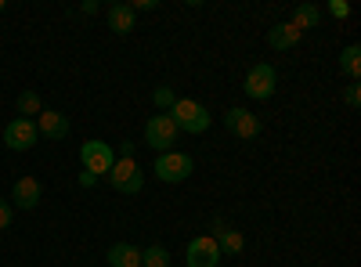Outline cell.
Here are the masks:
<instances>
[{"label": "cell", "mask_w": 361, "mask_h": 267, "mask_svg": "<svg viewBox=\"0 0 361 267\" xmlns=\"http://www.w3.org/2000/svg\"><path fill=\"white\" fill-rule=\"evenodd\" d=\"M221 263V246L214 242V235H195L185 249V267H217Z\"/></svg>", "instance_id": "obj_8"}, {"label": "cell", "mask_w": 361, "mask_h": 267, "mask_svg": "<svg viewBox=\"0 0 361 267\" xmlns=\"http://www.w3.org/2000/svg\"><path fill=\"white\" fill-rule=\"evenodd\" d=\"M300 40H304V33H300L293 22H279V25L267 29V47H271V51H289V47H296Z\"/></svg>", "instance_id": "obj_12"}, {"label": "cell", "mask_w": 361, "mask_h": 267, "mask_svg": "<svg viewBox=\"0 0 361 267\" xmlns=\"http://www.w3.org/2000/svg\"><path fill=\"white\" fill-rule=\"evenodd\" d=\"M37 130H40L44 137H51V141H62V137H69V116L54 112V108H44V112L37 116Z\"/></svg>", "instance_id": "obj_11"}, {"label": "cell", "mask_w": 361, "mask_h": 267, "mask_svg": "<svg viewBox=\"0 0 361 267\" xmlns=\"http://www.w3.org/2000/svg\"><path fill=\"white\" fill-rule=\"evenodd\" d=\"M166 116L173 120V127H177V130H185V134H206L209 123H214L209 108L199 105L195 98H177V105H173Z\"/></svg>", "instance_id": "obj_1"}, {"label": "cell", "mask_w": 361, "mask_h": 267, "mask_svg": "<svg viewBox=\"0 0 361 267\" xmlns=\"http://www.w3.org/2000/svg\"><path fill=\"white\" fill-rule=\"evenodd\" d=\"M109 267H141V249L130 242L109 246Z\"/></svg>", "instance_id": "obj_15"}, {"label": "cell", "mask_w": 361, "mask_h": 267, "mask_svg": "<svg viewBox=\"0 0 361 267\" xmlns=\"http://www.w3.org/2000/svg\"><path fill=\"white\" fill-rule=\"evenodd\" d=\"M224 127H228L235 137H243V141H253V137L260 134V120H257L250 108H243V105H235V108L224 112Z\"/></svg>", "instance_id": "obj_9"}, {"label": "cell", "mask_w": 361, "mask_h": 267, "mask_svg": "<svg viewBox=\"0 0 361 267\" xmlns=\"http://www.w3.org/2000/svg\"><path fill=\"white\" fill-rule=\"evenodd\" d=\"M11 221H15V206L8 199H0V231L11 228Z\"/></svg>", "instance_id": "obj_21"}, {"label": "cell", "mask_w": 361, "mask_h": 267, "mask_svg": "<svg viewBox=\"0 0 361 267\" xmlns=\"http://www.w3.org/2000/svg\"><path fill=\"white\" fill-rule=\"evenodd\" d=\"M119 159H134V141H119Z\"/></svg>", "instance_id": "obj_25"}, {"label": "cell", "mask_w": 361, "mask_h": 267, "mask_svg": "<svg viewBox=\"0 0 361 267\" xmlns=\"http://www.w3.org/2000/svg\"><path fill=\"white\" fill-rule=\"evenodd\" d=\"M141 267H170L166 246H148V249H141Z\"/></svg>", "instance_id": "obj_19"}, {"label": "cell", "mask_w": 361, "mask_h": 267, "mask_svg": "<svg viewBox=\"0 0 361 267\" xmlns=\"http://www.w3.org/2000/svg\"><path fill=\"white\" fill-rule=\"evenodd\" d=\"M343 101H347L350 108H357V105H361V87H357V83H350V87H347V94H343Z\"/></svg>", "instance_id": "obj_23"}, {"label": "cell", "mask_w": 361, "mask_h": 267, "mask_svg": "<svg viewBox=\"0 0 361 267\" xmlns=\"http://www.w3.org/2000/svg\"><path fill=\"white\" fill-rule=\"evenodd\" d=\"M159 4H156V0H134V4H130V11L137 15V11H156Z\"/></svg>", "instance_id": "obj_24"}, {"label": "cell", "mask_w": 361, "mask_h": 267, "mask_svg": "<svg viewBox=\"0 0 361 267\" xmlns=\"http://www.w3.org/2000/svg\"><path fill=\"white\" fill-rule=\"evenodd\" d=\"M177 127H173V120L166 112H159V116H152V120L145 123V144L148 148H156V152L163 156V152H170V144H177Z\"/></svg>", "instance_id": "obj_6"}, {"label": "cell", "mask_w": 361, "mask_h": 267, "mask_svg": "<svg viewBox=\"0 0 361 267\" xmlns=\"http://www.w3.org/2000/svg\"><path fill=\"white\" fill-rule=\"evenodd\" d=\"M40 199H44V185L37 177H18L11 188V206H18V210H37Z\"/></svg>", "instance_id": "obj_10"}, {"label": "cell", "mask_w": 361, "mask_h": 267, "mask_svg": "<svg viewBox=\"0 0 361 267\" xmlns=\"http://www.w3.org/2000/svg\"><path fill=\"white\" fill-rule=\"evenodd\" d=\"M243 91H246V98H253V101H267V98H275V91H279V73H275V66L257 62V66L246 73Z\"/></svg>", "instance_id": "obj_3"}, {"label": "cell", "mask_w": 361, "mask_h": 267, "mask_svg": "<svg viewBox=\"0 0 361 267\" xmlns=\"http://www.w3.org/2000/svg\"><path fill=\"white\" fill-rule=\"evenodd\" d=\"M37 141H40L37 120H22V116H15V120L4 127V144L11 148V152H29Z\"/></svg>", "instance_id": "obj_7"}, {"label": "cell", "mask_w": 361, "mask_h": 267, "mask_svg": "<svg viewBox=\"0 0 361 267\" xmlns=\"http://www.w3.org/2000/svg\"><path fill=\"white\" fill-rule=\"evenodd\" d=\"M152 101H156V108H159V112H170V108L177 105V91H173V87H156Z\"/></svg>", "instance_id": "obj_20"}, {"label": "cell", "mask_w": 361, "mask_h": 267, "mask_svg": "<svg viewBox=\"0 0 361 267\" xmlns=\"http://www.w3.org/2000/svg\"><path fill=\"white\" fill-rule=\"evenodd\" d=\"M214 242L221 246V253H228V256H238V253H243L246 249V239H243V231H235V228H228V224H214Z\"/></svg>", "instance_id": "obj_14"}, {"label": "cell", "mask_w": 361, "mask_h": 267, "mask_svg": "<svg viewBox=\"0 0 361 267\" xmlns=\"http://www.w3.org/2000/svg\"><path fill=\"white\" fill-rule=\"evenodd\" d=\"M80 185H83V188H94V185H98V177L90 173V170H83V173H80Z\"/></svg>", "instance_id": "obj_27"}, {"label": "cell", "mask_w": 361, "mask_h": 267, "mask_svg": "<svg viewBox=\"0 0 361 267\" xmlns=\"http://www.w3.org/2000/svg\"><path fill=\"white\" fill-rule=\"evenodd\" d=\"M105 177H109V185H112L119 195H137V192L145 188V173H141L137 159H116Z\"/></svg>", "instance_id": "obj_4"}, {"label": "cell", "mask_w": 361, "mask_h": 267, "mask_svg": "<svg viewBox=\"0 0 361 267\" xmlns=\"http://www.w3.org/2000/svg\"><path fill=\"white\" fill-rule=\"evenodd\" d=\"M340 69L357 83V76H361V47H357V44H350V47L340 51Z\"/></svg>", "instance_id": "obj_18"}, {"label": "cell", "mask_w": 361, "mask_h": 267, "mask_svg": "<svg viewBox=\"0 0 361 267\" xmlns=\"http://www.w3.org/2000/svg\"><path fill=\"white\" fill-rule=\"evenodd\" d=\"M80 11H83V15H98V11H102V4H98V0H83Z\"/></svg>", "instance_id": "obj_26"}, {"label": "cell", "mask_w": 361, "mask_h": 267, "mask_svg": "<svg viewBox=\"0 0 361 267\" xmlns=\"http://www.w3.org/2000/svg\"><path fill=\"white\" fill-rule=\"evenodd\" d=\"M318 18H322V11H318L314 4H296L289 22L300 29V33H304V29H314V25H318Z\"/></svg>", "instance_id": "obj_17"}, {"label": "cell", "mask_w": 361, "mask_h": 267, "mask_svg": "<svg viewBox=\"0 0 361 267\" xmlns=\"http://www.w3.org/2000/svg\"><path fill=\"white\" fill-rule=\"evenodd\" d=\"M195 173V159L188 152H163L156 156V177L163 185H180V181H188V177Z\"/></svg>", "instance_id": "obj_2"}, {"label": "cell", "mask_w": 361, "mask_h": 267, "mask_svg": "<svg viewBox=\"0 0 361 267\" xmlns=\"http://www.w3.org/2000/svg\"><path fill=\"white\" fill-rule=\"evenodd\" d=\"M0 15H4V0H0Z\"/></svg>", "instance_id": "obj_28"}, {"label": "cell", "mask_w": 361, "mask_h": 267, "mask_svg": "<svg viewBox=\"0 0 361 267\" xmlns=\"http://www.w3.org/2000/svg\"><path fill=\"white\" fill-rule=\"evenodd\" d=\"M109 29L116 37H127L137 29V15L130 11V4H109Z\"/></svg>", "instance_id": "obj_13"}, {"label": "cell", "mask_w": 361, "mask_h": 267, "mask_svg": "<svg viewBox=\"0 0 361 267\" xmlns=\"http://www.w3.org/2000/svg\"><path fill=\"white\" fill-rule=\"evenodd\" d=\"M15 108H18L22 120H33V116H40V112H44V101H40V94H37V91H22V94L15 98Z\"/></svg>", "instance_id": "obj_16"}, {"label": "cell", "mask_w": 361, "mask_h": 267, "mask_svg": "<svg viewBox=\"0 0 361 267\" xmlns=\"http://www.w3.org/2000/svg\"><path fill=\"white\" fill-rule=\"evenodd\" d=\"M329 15H333V18H347L350 4H347V0H329Z\"/></svg>", "instance_id": "obj_22"}, {"label": "cell", "mask_w": 361, "mask_h": 267, "mask_svg": "<svg viewBox=\"0 0 361 267\" xmlns=\"http://www.w3.org/2000/svg\"><path fill=\"white\" fill-rule=\"evenodd\" d=\"M80 163H83V170H90L94 177H105V173L112 170V163H116V152H112L109 141L90 137V141L80 148Z\"/></svg>", "instance_id": "obj_5"}]
</instances>
